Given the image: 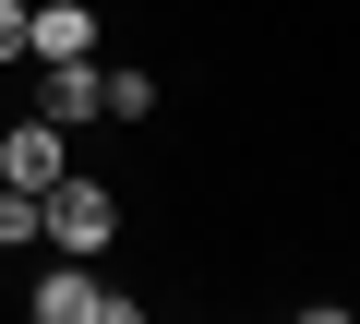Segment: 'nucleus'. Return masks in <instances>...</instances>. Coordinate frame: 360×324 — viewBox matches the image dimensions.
Here are the masks:
<instances>
[{"label": "nucleus", "instance_id": "7ed1b4c3", "mask_svg": "<svg viewBox=\"0 0 360 324\" xmlns=\"http://www.w3.org/2000/svg\"><path fill=\"white\" fill-rule=\"evenodd\" d=\"M37 72H49V84H37V120H60V132H72V120H96V108H108L96 48H84V60H37Z\"/></svg>", "mask_w": 360, "mask_h": 324}, {"label": "nucleus", "instance_id": "39448f33", "mask_svg": "<svg viewBox=\"0 0 360 324\" xmlns=\"http://www.w3.org/2000/svg\"><path fill=\"white\" fill-rule=\"evenodd\" d=\"M25 48L37 60H84L96 48V13H84V0H25Z\"/></svg>", "mask_w": 360, "mask_h": 324}, {"label": "nucleus", "instance_id": "f03ea898", "mask_svg": "<svg viewBox=\"0 0 360 324\" xmlns=\"http://www.w3.org/2000/svg\"><path fill=\"white\" fill-rule=\"evenodd\" d=\"M37 324H132V300H120V288H96V276H84V252H72V264H49V276H37Z\"/></svg>", "mask_w": 360, "mask_h": 324}, {"label": "nucleus", "instance_id": "423d86ee", "mask_svg": "<svg viewBox=\"0 0 360 324\" xmlns=\"http://www.w3.org/2000/svg\"><path fill=\"white\" fill-rule=\"evenodd\" d=\"M144 108H156V72H132V60H120V72H108V108H96V120H144Z\"/></svg>", "mask_w": 360, "mask_h": 324}, {"label": "nucleus", "instance_id": "20e7f679", "mask_svg": "<svg viewBox=\"0 0 360 324\" xmlns=\"http://www.w3.org/2000/svg\"><path fill=\"white\" fill-rule=\"evenodd\" d=\"M72 169V156H60V120H13V132H0V181H25V193H49Z\"/></svg>", "mask_w": 360, "mask_h": 324}, {"label": "nucleus", "instance_id": "0eeeda50", "mask_svg": "<svg viewBox=\"0 0 360 324\" xmlns=\"http://www.w3.org/2000/svg\"><path fill=\"white\" fill-rule=\"evenodd\" d=\"M0 240H37V193L25 181H0Z\"/></svg>", "mask_w": 360, "mask_h": 324}, {"label": "nucleus", "instance_id": "6e6552de", "mask_svg": "<svg viewBox=\"0 0 360 324\" xmlns=\"http://www.w3.org/2000/svg\"><path fill=\"white\" fill-rule=\"evenodd\" d=\"M0 60H25V0H0Z\"/></svg>", "mask_w": 360, "mask_h": 324}, {"label": "nucleus", "instance_id": "f257e3e1", "mask_svg": "<svg viewBox=\"0 0 360 324\" xmlns=\"http://www.w3.org/2000/svg\"><path fill=\"white\" fill-rule=\"evenodd\" d=\"M37 228H49L60 252H108V240H120V193H108V181H72V169H60V181L37 193Z\"/></svg>", "mask_w": 360, "mask_h": 324}]
</instances>
